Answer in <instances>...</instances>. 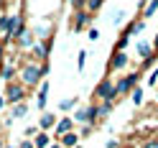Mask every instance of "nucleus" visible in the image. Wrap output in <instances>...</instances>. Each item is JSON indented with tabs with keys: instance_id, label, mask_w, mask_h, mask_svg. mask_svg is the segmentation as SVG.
I'll return each mask as SVG.
<instances>
[{
	"instance_id": "obj_32",
	"label": "nucleus",
	"mask_w": 158,
	"mask_h": 148,
	"mask_svg": "<svg viewBox=\"0 0 158 148\" xmlns=\"http://www.w3.org/2000/svg\"><path fill=\"white\" fill-rule=\"evenodd\" d=\"M143 148H158V141H148V143H145Z\"/></svg>"
},
{
	"instance_id": "obj_14",
	"label": "nucleus",
	"mask_w": 158,
	"mask_h": 148,
	"mask_svg": "<svg viewBox=\"0 0 158 148\" xmlns=\"http://www.w3.org/2000/svg\"><path fill=\"white\" fill-rule=\"evenodd\" d=\"M48 146H51V138L46 133H38L36 135V148H48Z\"/></svg>"
},
{
	"instance_id": "obj_27",
	"label": "nucleus",
	"mask_w": 158,
	"mask_h": 148,
	"mask_svg": "<svg viewBox=\"0 0 158 148\" xmlns=\"http://www.w3.org/2000/svg\"><path fill=\"white\" fill-rule=\"evenodd\" d=\"M87 38H89V41H97V38H100V31H97V28H89V36Z\"/></svg>"
},
{
	"instance_id": "obj_33",
	"label": "nucleus",
	"mask_w": 158,
	"mask_h": 148,
	"mask_svg": "<svg viewBox=\"0 0 158 148\" xmlns=\"http://www.w3.org/2000/svg\"><path fill=\"white\" fill-rule=\"evenodd\" d=\"M18 148H33V143H31V141H23L21 146H18Z\"/></svg>"
},
{
	"instance_id": "obj_28",
	"label": "nucleus",
	"mask_w": 158,
	"mask_h": 148,
	"mask_svg": "<svg viewBox=\"0 0 158 148\" xmlns=\"http://www.w3.org/2000/svg\"><path fill=\"white\" fill-rule=\"evenodd\" d=\"M87 54L84 51H79V72H82V69H84V61H87V59H84Z\"/></svg>"
},
{
	"instance_id": "obj_39",
	"label": "nucleus",
	"mask_w": 158,
	"mask_h": 148,
	"mask_svg": "<svg viewBox=\"0 0 158 148\" xmlns=\"http://www.w3.org/2000/svg\"><path fill=\"white\" fill-rule=\"evenodd\" d=\"M8 148H15V146H8Z\"/></svg>"
},
{
	"instance_id": "obj_9",
	"label": "nucleus",
	"mask_w": 158,
	"mask_h": 148,
	"mask_svg": "<svg viewBox=\"0 0 158 148\" xmlns=\"http://www.w3.org/2000/svg\"><path fill=\"white\" fill-rule=\"evenodd\" d=\"M77 143H79V135L77 133H66V135H61V146H66V148H77Z\"/></svg>"
},
{
	"instance_id": "obj_21",
	"label": "nucleus",
	"mask_w": 158,
	"mask_h": 148,
	"mask_svg": "<svg viewBox=\"0 0 158 148\" xmlns=\"http://www.w3.org/2000/svg\"><path fill=\"white\" fill-rule=\"evenodd\" d=\"M133 102H135V105H140V102H143V90H140V87H135V92H133Z\"/></svg>"
},
{
	"instance_id": "obj_19",
	"label": "nucleus",
	"mask_w": 158,
	"mask_h": 148,
	"mask_svg": "<svg viewBox=\"0 0 158 148\" xmlns=\"http://www.w3.org/2000/svg\"><path fill=\"white\" fill-rule=\"evenodd\" d=\"M23 115H26V105L21 102V105H15V107H13V120H15V117H23Z\"/></svg>"
},
{
	"instance_id": "obj_4",
	"label": "nucleus",
	"mask_w": 158,
	"mask_h": 148,
	"mask_svg": "<svg viewBox=\"0 0 158 148\" xmlns=\"http://www.w3.org/2000/svg\"><path fill=\"white\" fill-rule=\"evenodd\" d=\"M41 77H44L41 66H26V69H23V82H26V84H38Z\"/></svg>"
},
{
	"instance_id": "obj_17",
	"label": "nucleus",
	"mask_w": 158,
	"mask_h": 148,
	"mask_svg": "<svg viewBox=\"0 0 158 148\" xmlns=\"http://www.w3.org/2000/svg\"><path fill=\"white\" fill-rule=\"evenodd\" d=\"M10 18L13 15H0V31L8 33V28H10Z\"/></svg>"
},
{
	"instance_id": "obj_10",
	"label": "nucleus",
	"mask_w": 158,
	"mask_h": 148,
	"mask_svg": "<svg viewBox=\"0 0 158 148\" xmlns=\"http://www.w3.org/2000/svg\"><path fill=\"white\" fill-rule=\"evenodd\" d=\"M38 125H41L44 130H48V128H54V125H56V117L46 112V115H41V120H38Z\"/></svg>"
},
{
	"instance_id": "obj_1",
	"label": "nucleus",
	"mask_w": 158,
	"mask_h": 148,
	"mask_svg": "<svg viewBox=\"0 0 158 148\" xmlns=\"http://www.w3.org/2000/svg\"><path fill=\"white\" fill-rule=\"evenodd\" d=\"M5 102L21 105V102H23V87H21V84H8V90H5Z\"/></svg>"
},
{
	"instance_id": "obj_11",
	"label": "nucleus",
	"mask_w": 158,
	"mask_h": 148,
	"mask_svg": "<svg viewBox=\"0 0 158 148\" xmlns=\"http://www.w3.org/2000/svg\"><path fill=\"white\" fill-rule=\"evenodd\" d=\"M0 77H3L5 82H10V84H13V77H15V69H13V64H5V66H3V72H0Z\"/></svg>"
},
{
	"instance_id": "obj_22",
	"label": "nucleus",
	"mask_w": 158,
	"mask_h": 148,
	"mask_svg": "<svg viewBox=\"0 0 158 148\" xmlns=\"http://www.w3.org/2000/svg\"><path fill=\"white\" fill-rule=\"evenodd\" d=\"M102 3H105V0H87V11H97Z\"/></svg>"
},
{
	"instance_id": "obj_40",
	"label": "nucleus",
	"mask_w": 158,
	"mask_h": 148,
	"mask_svg": "<svg viewBox=\"0 0 158 148\" xmlns=\"http://www.w3.org/2000/svg\"><path fill=\"white\" fill-rule=\"evenodd\" d=\"M0 128H3V125H0Z\"/></svg>"
},
{
	"instance_id": "obj_12",
	"label": "nucleus",
	"mask_w": 158,
	"mask_h": 148,
	"mask_svg": "<svg viewBox=\"0 0 158 148\" xmlns=\"http://www.w3.org/2000/svg\"><path fill=\"white\" fill-rule=\"evenodd\" d=\"M125 64H127V56H125L123 51H117V54H115V59H112V69H123Z\"/></svg>"
},
{
	"instance_id": "obj_2",
	"label": "nucleus",
	"mask_w": 158,
	"mask_h": 148,
	"mask_svg": "<svg viewBox=\"0 0 158 148\" xmlns=\"http://www.w3.org/2000/svg\"><path fill=\"white\" fill-rule=\"evenodd\" d=\"M26 33V28H23V15H13L10 18V28H8V38H21Z\"/></svg>"
},
{
	"instance_id": "obj_8",
	"label": "nucleus",
	"mask_w": 158,
	"mask_h": 148,
	"mask_svg": "<svg viewBox=\"0 0 158 148\" xmlns=\"http://www.w3.org/2000/svg\"><path fill=\"white\" fill-rule=\"evenodd\" d=\"M156 13H158V0H148L143 8V18H153Z\"/></svg>"
},
{
	"instance_id": "obj_25",
	"label": "nucleus",
	"mask_w": 158,
	"mask_h": 148,
	"mask_svg": "<svg viewBox=\"0 0 158 148\" xmlns=\"http://www.w3.org/2000/svg\"><path fill=\"white\" fill-rule=\"evenodd\" d=\"M72 5L77 8V11H82V8H87V0H72Z\"/></svg>"
},
{
	"instance_id": "obj_7",
	"label": "nucleus",
	"mask_w": 158,
	"mask_h": 148,
	"mask_svg": "<svg viewBox=\"0 0 158 148\" xmlns=\"http://www.w3.org/2000/svg\"><path fill=\"white\" fill-rule=\"evenodd\" d=\"M87 21H89V11H79L77 21H74V31H82V28L87 26Z\"/></svg>"
},
{
	"instance_id": "obj_34",
	"label": "nucleus",
	"mask_w": 158,
	"mask_h": 148,
	"mask_svg": "<svg viewBox=\"0 0 158 148\" xmlns=\"http://www.w3.org/2000/svg\"><path fill=\"white\" fill-rule=\"evenodd\" d=\"M48 148H61V143H51V146H48Z\"/></svg>"
},
{
	"instance_id": "obj_26",
	"label": "nucleus",
	"mask_w": 158,
	"mask_h": 148,
	"mask_svg": "<svg viewBox=\"0 0 158 148\" xmlns=\"http://www.w3.org/2000/svg\"><path fill=\"white\" fill-rule=\"evenodd\" d=\"M110 110H112V105H110V102H105V105L100 107V115H110Z\"/></svg>"
},
{
	"instance_id": "obj_18",
	"label": "nucleus",
	"mask_w": 158,
	"mask_h": 148,
	"mask_svg": "<svg viewBox=\"0 0 158 148\" xmlns=\"http://www.w3.org/2000/svg\"><path fill=\"white\" fill-rule=\"evenodd\" d=\"M33 54H36V59H46V49L41 44H33Z\"/></svg>"
},
{
	"instance_id": "obj_20",
	"label": "nucleus",
	"mask_w": 158,
	"mask_h": 148,
	"mask_svg": "<svg viewBox=\"0 0 158 148\" xmlns=\"http://www.w3.org/2000/svg\"><path fill=\"white\" fill-rule=\"evenodd\" d=\"M18 41H21V46H33V38H31V33H28V31L18 38Z\"/></svg>"
},
{
	"instance_id": "obj_3",
	"label": "nucleus",
	"mask_w": 158,
	"mask_h": 148,
	"mask_svg": "<svg viewBox=\"0 0 158 148\" xmlns=\"http://www.w3.org/2000/svg\"><path fill=\"white\" fill-rule=\"evenodd\" d=\"M94 95H97V97H105L107 102H110V100H115V87H112V82H110V79H102L100 84H97Z\"/></svg>"
},
{
	"instance_id": "obj_29",
	"label": "nucleus",
	"mask_w": 158,
	"mask_h": 148,
	"mask_svg": "<svg viewBox=\"0 0 158 148\" xmlns=\"http://www.w3.org/2000/svg\"><path fill=\"white\" fill-rule=\"evenodd\" d=\"M123 15H125L123 11H117V13H115V18H112V23H123Z\"/></svg>"
},
{
	"instance_id": "obj_31",
	"label": "nucleus",
	"mask_w": 158,
	"mask_h": 148,
	"mask_svg": "<svg viewBox=\"0 0 158 148\" xmlns=\"http://www.w3.org/2000/svg\"><path fill=\"white\" fill-rule=\"evenodd\" d=\"M156 79H158V69H156V72H151V77H148V82H151V84H156Z\"/></svg>"
},
{
	"instance_id": "obj_13",
	"label": "nucleus",
	"mask_w": 158,
	"mask_h": 148,
	"mask_svg": "<svg viewBox=\"0 0 158 148\" xmlns=\"http://www.w3.org/2000/svg\"><path fill=\"white\" fill-rule=\"evenodd\" d=\"M138 54L145 59V64H151V61H153V59H151V46H148V44H138Z\"/></svg>"
},
{
	"instance_id": "obj_6",
	"label": "nucleus",
	"mask_w": 158,
	"mask_h": 148,
	"mask_svg": "<svg viewBox=\"0 0 158 148\" xmlns=\"http://www.w3.org/2000/svg\"><path fill=\"white\" fill-rule=\"evenodd\" d=\"M66 133H72V117H64V120H59L56 123V135L54 138H61Z\"/></svg>"
},
{
	"instance_id": "obj_15",
	"label": "nucleus",
	"mask_w": 158,
	"mask_h": 148,
	"mask_svg": "<svg viewBox=\"0 0 158 148\" xmlns=\"http://www.w3.org/2000/svg\"><path fill=\"white\" fill-rule=\"evenodd\" d=\"M46 95H48V84L44 82V84H41V90H38V102H36L38 107H46Z\"/></svg>"
},
{
	"instance_id": "obj_16",
	"label": "nucleus",
	"mask_w": 158,
	"mask_h": 148,
	"mask_svg": "<svg viewBox=\"0 0 158 148\" xmlns=\"http://www.w3.org/2000/svg\"><path fill=\"white\" fill-rule=\"evenodd\" d=\"M74 120H79V123H89V107H87V110H79V112L74 115Z\"/></svg>"
},
{
	"instance_id": "obj_38",
	"label": "nucleus",
	"mask_w": 158,
	"mask_h": 148,
	"mask_svg": "<svg viewBox=\"0 0 158 148\" xmlns=\"http://www.w3.org/2000/svg\"><path fill=\"white\" fill-rule=\"evenodd\" d=\"M156 49H158V38H156Z\"/></svg>"
},
{
	"instance_id": "obj_30",
	"label": "nucleus",
	"mask_w": 158,
	"mask_h": 148,
	"mask_svg": "<svg viewBox=\"0 0 158 148\" xmlns=\"http://www.w3.org/2000/svg\"><path fill=\"white\" fill-rule=\"evenodd\" d=\"M127 41H130V38L123 36V38H120V44H117V49H125V46H127Z\"/></svg>"
},
{
	"instance_id": "obj_24",
	"label": "nucleus",
	"mask_w": 158,
	"mask_h": 148,
	"mask_svg": "<svg viewBox=\"0 0 158 148\" xmlns=\"http://www.w3.org/2000/svg\"><path fill=\"white\" fill-rule=\"evenodd\" d=\"M74 102H77V100H72V97H69V100H61V102H59V107H61V110H69Z\"/></svg>"
},
{
	"instance_id": "obj_5",
	"label": "nucleus",
	"mask_w": 158,
	"mask_h": 148,
	"mask_svg": "<svg viewBox=\"0 0 158 148\" xmlns=\"http://www.w3.org/2000/svg\"><path fill=\"white\" fill-rule=\"evenodd\" d=\"M133 84H138V74H130V77H125V79H120L115 84V95H123V92H127Z\"/></svg>"
},
{
	"instance_id": "obj_35",
	"label": "nucleus",
	"mask_w": 158,
	"mask_h": 148,
	"mask_svg": "<svg viewBox=\"0 0 158 148\" xmlns=\"http://www.w3.org/2000/svg\"><path fill=\"white\" fill-rule=\"evenodd\" d=\"M3 54H5V51H3V44H0V61H3Z\"/></svg>"
},
{
	"instance_id": "obj_37",
	"label": "nucleus",
	"mask_w": 158,
	"mask_h": 148,
	"mask_svg": "<svg viewBox=\"0 0 158 148\" xmlns=\"http://www.w3.org/2000/svg\"><path fill=\"white\" fill-rule=\"evenodd\" d=\"M0 148H5V146H3V141H0Z\"/></svg>"
},
{
	"instance_id": "obj_23",
	"label": "nucleus",
	"mask_w": 158,
	"mask_h": 148,
	"mask_svg": "<svg viewBox=\"0 0 158 148\" xmlns=\"http://www.w3.org/2000/svg\"><path fill=\"white\" fill-rule=\"evenodd\" d=\"M140 31H143V21H138V23L130 26V33H133V36H135V33H140Z\"/></svg>"
},
{
	"instance_id": "obj_36",
	"label": "nucleus",
	"mask_w": 158,
	"mask_h": 148,
	"mask_svg": "<svg viewBox=\"0 0 158 148\" xmlns=\"http://www.w3.org/2000/svg\"><path fill=\"white\" fill-rule=\"evenodd\" d=\"M3 105H5V100H3V97H0V110H3Z\"/></svg>"
}]
</instances>
